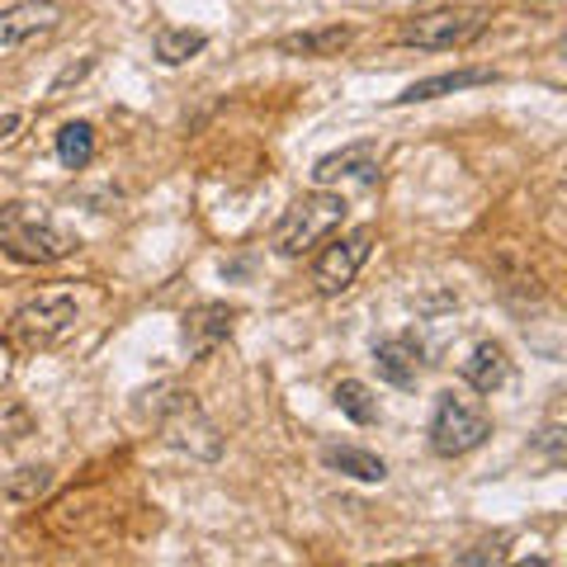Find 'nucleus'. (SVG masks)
Returning <instances> with one entry per match:
<instances>
[{"label":"nucleus","instance_id":"10","mask_svg":"<svg viewBox=\"0 0 567 567\" xmlns=\"http://www.w3.org/2000/svg\"><path fill=\"white\" fill-rule=\"evenodd\" d=\"M233 322H237V308H227V303H204V308L185 312V346H189V354L218 350L227 336H233Z\"/></svg>","mask_w":567,"mask_h":567},{"label":"nucleus","instance_id":"7","mask_svg":"<svg viewBox=\"0 0 567 567\" xmlns=\"http://www.w3.org/2000/svg\"><path fill=\"white\" fill-rule=\"evenodd\" d=\"M346 181H360V185L379 181V142H350V147L327 152L322 162L312 166L317 189H331V185H346Z\"/></svg>","mask_w":567,"mask_h":567},{"label":"nucleus","instance_id":"6","mask_svg":"<svg viewBox=\"0 0 567 567\" xmlns=\"http://www.w3.org/2000/svg\"><path fill=\"white\" fill-rule=\"evenodd\" d=\"M81 322V303L71 293H39V298H29V303L14 312V336L29 346H52V341H62L66 331H76Z\"/></svg>","mask_w":567,"mask_h":567},{"label":"nucleus","instance_id":"20","mask_svg":"<svg viewBox=\"0 0 567 567\" xmlns=\"http://www.w3.org/2000/svg\"><path fill=\"white\" fill-rule=\"evenodd\" d=\"M91 66H95V58H85L81 66H66V71H62V76H58V81H52V91H48V95H52V100H58V95L66 91V85H71V81H81V76H85V71H91Z\"/></svg>","mask_w":567,"mask_h":567},{"label":"nucleus","instance_id":"4","mask_svg":"<svg viewBox=\"0 0 567 567\" xmlns=\"http://www.w3.org/2000/svg\"><path fill=\"white\" fill-rule=\"evenodd\" d=\"M483 29H487L483 10H431V14L402 20L398 43L416 52H454V48H468L473 39H483Z\"/></svg>","mask_w":567,"mask_h":567},{"label":"nucleus","instance_id":"17","mask_svg":"<svg viewBox=\"0 0 567 567\" xmlns=\"http://www.w3.org/2000/svg\"><path fill=\"white\" fill-rule=\"evenodd\" d=\"M331 402L341 406V416H350L354 425H374V421H379V398L369 393V388H364L360 379H346V383H336Z\"/></svg>","mask_w":567,"mask_h":567},{"label":"nucleus","instance_id":"22","mask_svg":"<svg viewBox=\"0 0 567 567\" xmlns=\"http://www.w3.org/2000/svg\"><path fill=\"white\" fill-rule=\"evenodd\" d=\"M544 454H548V464H563V425H548L544 431Z\"/></svg>","mask_w":567,"mask_h":567},{"label":"nucleus","instance_id":"8","mask_svg":"<svg viewBox=\"0 0 567 567\" xmlns=\"http://www.w3.org/2000/svg\"><path fill=\"white\" fill-rule=\"evenodd\" d=\"M62 24V6L58 0H14V6H0V48H20L52 33Z\"/></svg>","mask_w":567,"mask_h":567},{"label":"nucleus","instance_id":"23","mask_svg":"<svg viewBox=\"0 0 567 567\" xmlns=\"http://www.w3.org/2000/svg\"><path fill=\"white\" fill-rule=\"evenodd\" d=\"M20 128H24V114H0V147L20 137Z\"/></svg>","mask_w":567,"mask_h":567},{"label":"nucleus","instance_id":"9","mask_svg":"<svg viewBox=\"0 0 567 567\" xmlns=\"http://www.w3.org/2000/svg\"><path fill=\"white\" fill-rule=\"evenodd\" d=\"M421 360H425V346L416 341L412 331L388 336V341L374 346L379 379H383V383H393V388H412V383L421 379Z\"/></svg>","mask_w":567,"mask_h":567},{"label":"nucleus","instance_id":"12","mask_svg":"<svg viewBox=\"0 0 567 567\" xmlns=\"http://www.w3.org/2000/svg\"><path fill=\"white\" fill-rule=\"evenodd\" d=\"M354 43L350 24H327V29H303V33H284L275 43L284 58H341V52Z\"/></svg>","mask_w":567,"mask_h":567},{"label":"nucleus","instance_id":"19","mask_svg":"<svg viewBox=\"0 0 567 567\" xmlns=\"http://www.w3.org/2000/svg\"><path fill=\"white\" fill-rule=\"evenodd\" d=\"M20 477H10L6 492L20 496V502H33V496H43L52 487V468H14Z\"/></svg>","mask_w":567,"mask_h":567},{"label":"nucleus","instance_id":"3","mask_svg":"<svg viewBox=\"0 0 567 567\" xmlns=\"http://www.w3.org/2000/svg\"><path fill=\"white\" fill-rule=\"evenodd\" d=\"M0 246L24 265H52V260L71 256V237L58 233L43 213H29V204L0 208Z\"/></svg>","mask_w":567,"mask_h":567},{"label":"nucleus","instance_id":"11","mask_svg":"<svg viewBox=\"0 0 567 567\" xmlns=\"http://www.w3.org/2000/svg\"><path fill=\"white\" fill-rule=\"evenodd\" d=\"M496 71L492 66H458V71H440V76H425L416 85L393 100V104H421V100H440V95H458V91H473V85H492Z\"/></svg>","mask_w":567,"mask_h":567},{"label":"nucleus","instance_id":"21","mask_svg":"<svg viewBox=\"0 0 567 567\" xmlns=\"http://www.w3.org/2000/svg\"><path fill=\"white\" fill-rule=\"evenodd\" d=\"M502 558V544H477L473 554H458V567H473V563H496Z\"/></svg>","mask_w":567,"mask_h":567},{"label":"nucleus","instance_id":"13","mask_svg":"<svg viewBox=\"0 0 567 567\" xmlns=\"http://www.w3.org/2000/svg\"><path fill=\"white\" fill-rule=\"evenodd\" d=\"M506 379H511V360H506V350L496 346V341H477V346L468 350V360H464V383L473 388V393L492 398Z\"/></svg>","mask_w":567,"mask_h":567},{"label":"nucleus","instance_id":"18","mask_svg":"<svg viewBox=\"0 0 567 567\" xmlns=\"http://www.w3.org/2000/svg\"><path fill=\"white\" fill-rule=\"evenodd\" d=\"M24 435H33V412L20 398H0V445H20Z\"/></svg>","mask_w":567,"mask_h":567},{"label":"nucleus","instance_id":"14","mask_svg":"<svg viewBox=\"0 0 567 567\" xmlns=\"http://www.w3.org/2000/svg\"><path fill=\"white\" fill-rule=\"evenodd\" d=\"M322 464L331 473H346L354 483H383L388 477V464L374 454V450H360V445H327L322 450Z\"/></svg>","mask_w":567,"mask_h":567},{"label":"nucleus","instance_id":"1","mask_svg":"<svg viewBox=\"0 0 567 567\" xmlns=\"http://www.w3.org/2000/svg\"><path fill=\"white\" fill-rule=\"evenodd\" d=\"M346 213H350L346 194H336V189L303 194V199H293L289 208H284V218L275 223V251L289 256V260L317 251L331 233H341Z\"/></svg>","mask_w":567,"mask_h":567},{"label":"nucleus","instance_id":"15","mask_svg":"<svg viewBox=\"0 0 567 567\" xmlns=\"http://www.w3.org/2000/svg\"><path fill=\"white\" fill-rule=\"evenodd\" d=\"M204 48H208V33H199V29H162L152 43L156 62H166V66H185L189 58H199Z\"/></svg>","mask_w":567,"mask_h":567},{"label":"nucleus","instance_id":"5","mask_svg":"<svg viewBox=\"0 0 567 567\" xmlns=\"http://www.w3.org/2000/svg\"><path fill=\"white\" fill-rule=\"evenodd\" d=\"M369 256H374V233L369 227H354V233L346 237H327L322 241V256L312 260V284H317V293H346L354 279H360V270L369 265Z\"/></svg>","mask_w":567,"mask_h":567},{"label":"nucleus","instance_id":"2","mask_svg":"<svg viewBox=\"0 0 567 567\" xmlns=\"http://www.w3.org/2000/svg\"><path fill=\"white\" fill-rule=\"evenodd\" d=\"M487 435H492V421H487V412L473 398L454 393V388L435 398V412H431V450L440 458H464V454H473L477 445H483Z\"/></svg>","mask_w":567,"mask_h":567},{"label":"nucleus","instance_id":"16","mask_svg":"<svg viewBox=\"0 0 567 567\" xmlns=\"http://www.w3.org/2000/svg\"><path fill=\"white\" fill-rule=\"evenodd\" d=\"M58 162L66 171H85L95 162V128L91 123H62V133H58Z\"/></svg>","mask_w":567,"mask_h":567}]
</instances>
